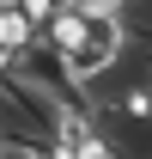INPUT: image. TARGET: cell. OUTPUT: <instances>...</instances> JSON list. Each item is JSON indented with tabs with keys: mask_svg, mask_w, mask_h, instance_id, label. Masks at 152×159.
<instances>
[{
	"mask_svg": "<svg viewBox=\"0 0 152 159\" xmlns=\"http://www.w3.org/2000/svg\"><path fill=\"white\" fill-rule=\"evenodd\" d=\"M61 104L67 98L43 92V86H31V80H19L12 67H0V129H6L12 141H49Z\"/></svg>",
	"mask_w": 152,
	"mask_h": 159,
	"instance_id": "cell-1",
	"label": "cell"
},
{
	"mask_svg": "<svg viewBox=\"0 0 152 159\" xmlns=\"http://www.w3.org/2000/svg\"><path fill=\"white\" fill-rule=\"evenodd\" d=\"M134 0H79V12H128Z\"/></svg>",
	"mask_w": 152,
	"mask_h": 159,
	"instance_id": "cell-2",
	"label": "cell"
},
{
	"mask_svg": "<svg viewBox=\"0 0 152 159\" xmlns=\"http://www.w3.org/2000/svg\"><path fill=\"white\" fill-rule=\"evenodd\" d=\"M0 6H12V0H0Z\"/></svg>",
	"mask_w": 152,
	"mask_h": 159,
	"instance_id": "cell-3",
	"label": "cell"
},
{
	"mask_svg": "<svg viewBox=\"0 0 152 159\" xmlns=\"http://www.w3.org/2000/svg\"><path fill=\"white\" fill-rule=\"evenodd\" d=\"M0 141H6V129H0Z\"/></svg>",
	"mask_w": 152,
	"mask_h": 159,
	"instance_id": "cell-4",
	"label": "cell"
}]
</instances>
